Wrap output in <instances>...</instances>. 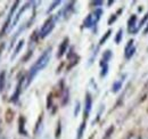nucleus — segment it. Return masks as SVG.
<instances>
[{"label":"nucleus","instance_id":"4be33fe9","mask_svg":"<svg viewBox=\"0 0 148 139\" xmlns=\"http://www.w3.org/2000/svg\"><path fill=\"white\" fill-rule=\"evenodd\" d=\"M60 132H62V124H60V121H58V123H57V129H56V135H55L56 139H58L60 137Z\"/></svg>","mask_w":148,"mask_h":139},{"label":"nucleus","instance_id":"bb28decb","mask_svg":"<svg viewBox=\"0 0 148 139\" xmlns=\"http://www.w3.org/2000/svg\"><path fill=\"white\" fill-rule=\"evenodd\" d=\"M3 49H5V42H1L0 43V56H1V52H2Z\"/></svg>","mask_w":148,"mask_h":139},{"label":"nucleus","instance_id":"a211bd4d","mask_svg":"<svg viewBox=\"0 0 148 139\" xmlns=\"http://www.w3.org/2000/svg\"><path fill=\"white\" fill-rule=\"evenodd\" d=\"M111 34H112V30H108V31H107L105 34L101 36V39L99 40V46H103V45H104V43L107 41V39L111 36Z\"/></svg>","mask_w":148,"mask_h":139},{"label":"nucleus","instance_id":"f257e3e1","mask_svg":"<svg viewBox=\"0 0 148 139\" xmlns=\"http://www.w3.org/2000/svg\"><path fill=\"white\" fill-rule=\"evenodd\" d=\"M50 58H51V47L47 48L45 52H42L40 55V57L36 61V63L31 66V69L27 73V76H26V87H29V85L33 81V79L37 76V74L40 71L46 69V66L50 62Z\"/></svg>","mask_w":148,"mask_h":139},{"label":"nucleus","instance_id":"cd10ccee","mask_svg":"<svg viewBox=\"0 0 148 139\" xmlns=\"http://www.w3.org/2000/svg\"><path fill=\"white\" fill-rule=\"evenodd\" d=\"M144 33H145V34L148 33V24H147V26H146V29H145V31H144Z\"/></svg>","mask_w":148,"mask_h":139},{"label":"nucleus","instance_id":"f3484780","mask_svg":"<svg viewBox=\"0 0 148 139\" xmlns=\"http://www.w3.org/2000/svg\"><path fill=\"white\" fill-rule=\"evenodd\" d=\"M112 56H113V54H112V50H110V49L105 50V52H104V54H103V58H101V62H104V63H108V62L111 61Z\"/></svg>","mask_w":148,"mask_h":139},{"label":"nucleus","instance_id":"393cba45","mask_svg":"<svg viewBox=\"0 0 148 139\" xmlns=\"http://www.w3.org/2000/svg\"><path fill=\"white\" fill-rule=\"evenodd\" d=\"M51 97H53V96H51V94H50V95H48V100H47V108H48V109L51 107V106H50V105H51V99H53Z\"/></svg>","mask_w":148,"mask_h":139},{"label":"nucleus","instance_id":"2eb2a0df","mask_svg":"<svg viewBox=\"0 0 148 139\" xmlns=\"http://www.w3.org/2000/svg\"><path fill=\"white\" fill-rule=\"evenodd\" d=\"M100 67H101L100 76H101V78H105V76L108 74V63H104V62L100 61Z\"/></svg>","mask_w":148,"mask_h":139},{"label":"nucleus","instance_id":"a878e982","mask_svg":"<svg viewBox=\"0 0 148 139\" xmlns=\"http://www.w3.org/2000/svg\"><path fill=\"white\" fill-rule=\"evenodd\" d=\"M103 3H104L103 1H92V2H91V5L96 6V7H99V6H101Z\"/></svg>","mask_w":148,"mask_h":139},{"label":"nucleus","instance_id":"f8f14e48","mask_svg":"<svg viewBox=\"0 0 148 139\" xmlns=\"http://www.w3.org/2000/svg\"><path fill=\"white\" fill-rule=\"evenodd\" d=\"M86 127H87V120H83L81 122L79 129H77V132H76V138L75 139H82L83 138V133H84V130H86Z\"/></svg>","mask_w":148,"mask_h":139},{"label":"nucleus","instance_id":"7ed1b4c3","mask_svg":"<svg viewBox=\"0 0 148 139\" xmlns=\"http://www.w3.org/2000/svg\"><path fill=\"white\" fill-rule=\"evenodd\" d=\"M55 23H56L55 16H53V15L49 16V17L46 19V22L43 23V25L41 26L40 32H39V36H40L41 39H45L46 36H48V35L51 33V31L54 30Z\"/></svg>","mask_w":148,"mask_h":139},{"label":"nucleus","instance_id":"f03ea898","mask_svg":"<svg viewBox=\"0 0 148 139\" xmlns=\"http://www.w3.org/2000/svg\"><path fill=\"white\" fill-rule=\"evenodd\" d=\"M101 15H103V10H101L100 8L95 9L93 13L89 14L87 17L84 18V21H83V26H84L86 29H93V28L97 25V23L99 22V19L101 18Z\"/></svg>","mask_w":148,"mask_h":139},{"label":"nucleus","instance_id":"4468645a","mask_svg":"<svg viewBox=\"0 0 148 139\" xmlns=\"http://www.w3.org/2000/svg\"><path fill=\"white\" fill-rule=\"evenodd\" d=\"M122 85H123V80H117V81H115V82L113 83V86H112V92H114V94L119 92V91L121 90V88H122Z\"/></svg>","mask_w":148,"mask_h":139},{"label":"nucleus","instance_id":"dca6fc26","mask_svg":"<svg viewBox=\"0 0 148 139\" xmlns=\"http://www.w3.org/2000/svg\"><path fill=\"white\" fill-rule=\"evenodd\" d=\"M5 83H6V71L3 70V71L0 72V92L3 91Z\"/></svg>","mask_w":148,"mask_h":139},{"label":"nucleus","instance_id":"20e7f679","mask_svg":"<svg viewBox=\"0 0 148 139\" xmlns=\"http://www.w3.org/2000/svg\"><path fill=\"white\" fill-rule=\"evenodd\" d=\"M18 5H19V1H15V2L13 3V6H12V8H10L9 13H8L7 19H6V22L3 23V25H2V28H1V30H0V38H2L3 35L6 34V32L8 31L9 26H12V23H13L12 18H13V16H14V14H15L16 9L18 8Z\"/></svg>","mask_w":148,"mask_h":139},{"label":"nucleus","instance_id":"b1692460","mask_svg":"<svg viewBox=\"0 0 148 139\" xmlns=\"http://www.w3.org/2000/svg\"><path fill=\"white\" fill-rule=\"evenodd\" d=\"M116 18H117V14H113L111 16V18L108 19V25H112L113 24V22L114 21H116Z\"/></svg>","mask_w":148,"mask_h":139},{"label":"nucleus","instance_id":"412c9836","mask_svg":"<svg viewBox=\"0 0 148 139\" xmlns=\"http://www.w3.org/2000/svg\"><path fill=\"white\" fill-rule=\"evenodd\" d=\"M147 19H148V12L146 13V14H145V16H144V18H143V19L140 21V23L138 24V31H139V30H140V29H141V28H143V26L145 25V23L147 22Z\"/></svg>","mask_w":148,"mask_h":139},{"label":"nucleus","instance_id":"6e6552de","mask_svg":"<svg viewBox=\"0 0 148 139\" xmlns=\"http://www.w3.org/2000/svg\"><path fill=\"white\" fill-rule=\"evenodd\" d=\"M133 42H134L133 40H129L127 46H125V48H124V57H125V59H130L133 56L134 52H136V47H134Z\"/></svg>","mask_w":148,"mask_h":139},{"label":"nucleus","instance_id":"5701e85b","mask_svg":"<svg viewBox=\"0 0 148 139\" xmlns=\"http://www.w3.org/2000/svg\"><path fill=\"white\" fill-rule=\"evenodd\" d=\"M80 109H81V105H80V102L77 100V102L75 103V108H74V116H77V114H79Z\"/></svg>","mask_w":148,"mask_h":139},{"label":"nucleus","instance_id":"1a4fd4ad","mask_svg":"<svg viewBox=\"0 0 148 139\" xmlns=\"http://www.w3.org/2000/svg\"><path fill=\"white\" fill-rule=\"evenodd\" d=\"M69 42H70V39L67 36L64 38V40L62 41V43L59 45V48H58V52H57V58H62L64 56V54L67 52V48H69Z\"/></svg>","mask_w":148,"mask_h":139},{"label":"nucleus","instance_id":"9d476101","mask_svg":"<svg viewBox=\"0 0 148 139\" xmlns=\"http://www.w3.org/2000/svg\"><path fill=\"white\" fill-rule=\"evenodd\" d=\"M33 2H27V3H25L21 9L18 10V13L16 14V16H15V18H14V21H13V23H12V28H15L16 25H17V23H18V21H19V18H21V16L23 15V13L29 8V6L30 5H32Z\"/></svg>","mask_w":148,"mask_h":139},{"label":"nucleus","instance_id":"9b49d317","mask_svg":"<svg viewBox=\"0 0 148 139\" xmlns=\"http://www.w3.org/2000/svg\"><path fill=\"white\" fill-rule=\"evenodd\" d=\"M18 132L21 135L27 136V132L25 130V118L24 116H19L18 119Z\"/></svg>","mask_w":148,"mask_h":139},{"label":"nucleus","instance_id":"aec40b11","mask_svg":"<svg viewBox=\"0 0 148 139\" xmlns=\"http://www.w3.org/2000/svg\"><path fill=\"white\" fill-rule=\"evenodd\" d=\"M122 36H123V30H122V29H119L117 33L115 35V43H116V45H119V43L122 41Z\"/></svg>","mask_w":148,"mask_h":139},{"label":"nucleus","instance_id":"6ab92c4d","mask_svg":"<svg viewBox=\"0 0 148 139\" xmlns=\"http://www.w3.org/2000/svg\"><path fill=\"white\" fill-rule=\"evenodd\" d=\"M60 3H62V1H60V0L54 1V2H53V3L50 5V7H49V8L47 9V14H50V13H51V12H53L54 9H56V8H57V7H58V6L60 5Z\"/></svg>","mask_w":148,"mask_h":139},{"label":"nucleus","instance_id":"39448f33","mask_svg":"<svg viewBox=\"0 0 148 139\" xmlns=\"http://www.w3.org/2000/svg\"><path fill=\"white\" fill-rule=\"evenodd\" d=\"M91 108H92V97L89 92L86 94V99H84V111H83V120H87L89 118V114L91 112Z\"/></svg>","mask_w":148,"mask_h":139},{"label":"nucleus","instance_id":"423d86ee","mask_svg":"<svg viewBox=\"0 0 148 139\" xmlns=\"http://www.w3.org/2000/svg\"><path fill=\"white\" fill-rule=\"evenodd\" d=\"M24 79H26V78H21L18 80L16 89H15V91H14V94L12 95V98H10V102H12V103H17V102H18V98H19V96H21V92H22V86H23Z\"/></svg>","mask_w":148,"mask_h":139},{"label":"nucleus","instance_id":"ddd939ff","mask_svg":"<svg viewBox=\"0 0 148 139\" xmlns=\"http://www.w3.org/2000/svg\"><path fill=\"white\" fill-rule=\"evenodd\" d=\"M24 43H25V41L22 39V40H19L18 43H17V46L15 47V49H14V52H13V55H12V57H10V59L13 61V59H15L16 58V56L18 55L19 52H21V50H22V48L24 47Z\"/></svg>","mask_w":148,"mask_h":139},{"label":"nucleus","instance_id":"0eeeda50","mask_svg":"<svg viewBox=\"0 0 148 139\" xmlns=\"http://www.w3.org/2000/svg\"><path fill=\"white\" fill-rule=\"evenodd\" d=\"M137 15H132L128 21V32L130 34H134L138 32V25H137Z\"/></svg>","mask_w":148,"mask_h":139}]
</instances>
